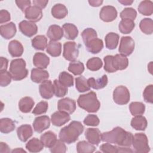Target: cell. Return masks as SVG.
I'll return each mask as SVG.
<instances>
[{"mask_svg":"<svg viewBox=\"0 0 153 153\" xmlns=\"http://www.w3.org/2000/svg\"><path fill=\"white\" fill-rule=\"evenodd\" d=\"M134 27L135 23L134 21L129 19H122L118 25V29L123 34L130 33Z\"/></svg>","mask_w":153,"mask_h":153,"instance_id":"cell-35","label":"cell"},{"mask_svg":"<svg viewBox=\"0 0 153 153\" xmlns=\"http://www.w3.org/2000/svg\"><path fill=\"white\" fill-rule=\"evenodd\" d=\"M62 29L63 30V35L68 39L74 40L78 35V28L72 23H65L62 26Z\"/></svg>","mask_w":153,"mask_h":153,"instance_id":"cell-25","label":"cell"},{"mask_svg":"<svg viewBox=\"0 0 153 153\" xmlns=\"http://www.w3.org/2000/svg\"><path fill=\"white\" fill-rule=\"evenodd\" d=\"M86 66L87 69L90 71H97L101 69L103 66V62L100 58L94 57L88 60Z\"/></svg>","mask_w":153,"mask_h":153,"instance_id":"cell-45","label":"cell"},{"mask_svg":"<svg viewBox=\"0 0 153 153\" xmlns=\"http://www.w3.org/2000/svg\"><path fill=\"white\" fill-rule=\"evenodd\" d=\"M130 99V92L126 87L119 85L114 89L113 91V100L115 103L124 105L128 103Z\"/></svg>","mask_w":153,"mask_h":153,"instance_id":"cell-6","label":"cell"},{"mask_svg":"<svg viewBox=\"0 0 153 153\" xmlns=\"http://www.w3.org/2000/svg\"><path fill=\"white\" fill-rule=\"evenodd\" d=\"M112 58H113V56L108 55L105 56L103 59V60L105 62L104 69L109 73H113L116 72V71L115 70L113 66Z\"/></svg>","mask_w":153,"mask_h":153,"instance_id":"cell-54","label":"cell"},{"mask_svg":"<svg viewBox=\"0 0 153 153\" xmlns=\"http://www.w3.org/2000/svg\"><path fill=\"white\" fill-rule=\"evenodd\" d=\"M103 1H100V0H90L88 1V3L90 5L94 7H97L101 5L103 3Z\"/></svg>","mask_w":153,"mask_h":153,"instance_id":"cell-60","label":"cell"},{"mask_svg":"<svg viewBox=\"0 0 153 153\" xmlns=\"http://www.w3.org/2000/svg\"><path fill=\"white\" fill-rule=\"evenodd\" d=\"M131 126L136 130L143 131L147 127V120L142 115L135 116L131 120Z\"/></svg>","mask_w":153,"mask_h":153,"instance_id":"cell-31","label":"cell"},{"mask_svg":"<svg viewBox=\"0 0 153 153\" xmlns=\"http://www.w3.org/2000/svg\"><path fill=\"white\" fill-rule=\"evenodd\" d=\"M46 51L52 57H58L62 53V44L57 41H50L47 45Z\"/></svg>","mask_w":153,"mask_h":153,"instance_id":"cell-34","label":"cell"},{"mask_svg":"<svg viewBox=\"0 0 153 153\" xmlns=\"http://www.w3.org/2000/svg\"><path fill=\"white\" fill-rule=\"evenodd\" d=\"M83 122L84 124L88 126H97L99 124L100 120L97 115L89 114L84 118Z\"/></svg>","mask_w":153,"mask_h":153,"instance_id":"cell-52","label":"cell"},{"mask_svg":"<svg viewBox=\"0 0 153 153\" xmlns=\"http://www.w3.org/2000/svg\"><path fill=\"white\" fill-rule=\"evenodd\" d=\"M17 134L19 139L25 142L32 136L33 129L29 124H23L17 128Z\"/></svg>","mask_w":153,"mask_h":153,"instance_id":"cell-23","label":"cell"},{"mask_svg":"<svg viewBox=\"0 0 153 153\" xmlns=\"http://www.w3.org/2000/svg\"><path fill=\"white\" fill-rule=\"evenodd\" d=\"M8 50L10 54L13 57L22 56L24 51L23 45L17 40H13L9 42Z\"/></svg>","mask_w":153,"mask_h":153,"instance_id":"cell-21","label":"cell"},{"mask_svg":"<svg viewBox=\"0 0 153 153\" xmlns=\"http://www.w3.org/2000/svg\"><path fill=\"white\" fill-rule=\"evenodd\" d=\"M19 27L20 32L27 37H32L38 32V27L35 23L23 20L19 24Z\"/></svg>","mask_w":153,"mask_h":153,"instance_id":"cell-10","label":"cell"},{"mask_svg":"<svg viewBox=\"0 0 153 153\" xmlns=\"http://www.w3.org/2000/svg\"><path fill=\"white\" fill-rule=\"evenodd\" d=\"M77 103L78 106L88 112H96L100 107L96 93L90 91L88 93L79 95Z\"/></svg>","mask_w":153,"mask_h":153,"instance_id":"cell-3","label":"cell"},{"mask_svg":"<svg viewBox=\"0 0 153 153\" xmlns=\"http://www.w3.org/2000/svg\"><path fill=\"white\" fill-rule=\"evenodd\" d=\"M26 19L29 22L35 23L39 22L42 17V11L39 8L33 5L29 7L25 12Z\"/></svg>","mask_w":153,"mask_h":153,"instance_id":"cell-15","label":"cell"},{"mask_svg":"<svg viewBox=\"0 0 153 153\" xmlns=\"http://www.w3.org/2000/svg\"><path fill=\"white\" fill-rule=\"evenodd\" d=\"M51 15L57 19H64L68 13V11L66 6L62 4H56L51 8Z\"/></svg>","mask_w":153,"mask_h":153,"instance_id":"cell-28","label":"cell"},{"mask_svg":"<svg viewBox=\"0 0 153 153\" xmlns=\"http://www.w3.org/2000/svg\"><path fill=\"white\" fill-rule=\"evenodd\" d=\"M139 12L143 16H151L153 13V3L151 1H143L138 6Z\"/></svg>","mask_w":153,"mask_h":153,"instance_id":"cell-37","label":"cell"},{"mask_svg":"<svg viewBox=\"0 0 153 153\" xmlns=\"http://www.w3.org/2000/svg\"><path fill=\"white\" fill-rule=\"evenodd\" d=\"M49 78L48 72L44 69L39 68H33L31 71L30 78L35 83H40Z\"/></svg>","mask_w":153,"mask_h":153,"instance_id":"cell-24","label":"cell"},{"mask_svg":"<svg viewBox=\"0 0 153 153\" xmlns=\"http://www.w3.org/2000/svg\"><path fill=\"white\" fill-rule=\"evenodd\" d=\"M81 36L84 44L87 43L91 39L97 38V34L96 31L94 29L90 28V27L85 29L82 31L81 33Z\"/></svg>","mask_w":153,"mask_h":153,"instance_id":"cell-46","label":"cell"},{"mask_svg":"<svg viewBox=\"0 0 153 153\" xmlns=\"http://www.w3.org/2000/svg\"><path fill=\"white\" fill-rule=\"evenodd\" d=\"M33 5L39 8L40 9H44L47 6L48 1H44V0H33Z\"/></svg>","mask_w":153,"mask_h":153,"instance_id":"cell-57","label":"cell"},{"mask_svg":"<svg viewBox=\"0 0 153 153\" xmlns=\"http://www.w3.org/2000/svg\"><path fill=\"white\" fill-rule=\"evenodd\" d=\"M32 125L34 130L39 133L49 128L50 126V120L47 115L39 116L35 118Z\"/></svg>","mask_w":153,"mask_h":153,"instance_id":"cell-13","label":"cell"},{"mask_svg":"<svg viewBox=\"0 0 153 153\" xmlns=\"http://www.w3.org/2000/svg\"><path fill=\"white\" fill-rule=\"evenodd\" d=\"M100 150L101 152L105 153H117L118 152L119 147L107 142L102 144L100 146Z\"/></svg>","mask_w":153,"mask_h":153,"instance_id":"cell-53","label":"cell"},{"mask_svg":"<svg viewBox=\"0 0 153 153\" xmlns=\"http://www.w3.org/2000/svg\"><path fill=\"white\" fill-rule=\"evenodd\" d=\"M16 128L14 121L9 118H2L0 120V131L4 134L13 131Z\"/></svg>","mask_w":153,"mask_h":153,"instance_id":"cell-30","label":"cell"},{"mask_svg":"<svg viewBox=\"0 0 153 153\" xmlns=\"http://www.w3.org/2000/svg\"><path fill=\"white\" fill-rule=\"evenodd\" d=\"M95 146L85 140H82L76 144V151L78 153H91L95 151Z\"/></svg>","mask_w":153,"mask_h":153,"instance_id":"cell-39","label":"cell"},{"mask_svg":"<svg viewBox=\"0 0 153 153\" xmlns=\"http://www.w3.org/2000/svg\"><path fill=\"white\" fill-rule=\"evenodd\" d=\"M120 16L122 19H129L134 21L136 18L137 12L133 8H126L120 13Z\"/></svg>","mask_w":153,"mask_h":153,"instance_id":"cell-47","label":"cell"},{"mask_svg":"<svg viewBox=\"0 0 153 153\" xmlns=\"http://www.w3.org/2000/svg\"><path fill=\"white\" fill-rule=\"evenodd\" d=\"M50 63V58L43 53H36L33 57V64L37 68L45 69Z\"/></svg>","mask_w":153,"mask_h":153,"instance_id":"cell-17","label":"cell"},{"mask_svg":"<svg viewBox=\"0 0 153 153\" xmlns=\"http://www.w3.org/2000/svg\"><path fill=\"white\" fill-rule=\"evenodd\" d=\"M41 96L45 99H50L54 94L53 84L51 80H45L41 82L39 87Z\"/></svg>","mask_w":153,"mask_h":153,"instance_id":"cell-12","label":"cell"},{"mask_svg":"<svg viewBox=\"0 0 153 153\" xmlns=\"http://www.w3.org/2000/svg\"><path fill=\"white\" fill-rule=\"evenodd\" d=\"M11 152H25V153L26 152V151H25L24 149H23L22 148H16L15 149L12 150Z\"/></svg>","mask_w":153,"mask_h":153,"instance_id":"cell-62","label":"cell"},{"mask_svg":"<svg viewBox=\"0 0 153 153\" xmlns=\"http://www.w3.org/2000/svg\"><path fill=\"white\" fill-rule=\"evenodd\" d=\"M59 111L72 114L76 109V102L74 100L66 97L60 99L57 103Z\"/></svg>","mask_w":153,"mask_h":153,"instance_id":"cell-11","label":"cell"},{"mask_svg":"<svg viewBox=\"0 0 153 153\" xmlns=\"http://www.w3.org/2000/svg\"><path fill=\"white\" fill-rule=\"evenodd\" d=\"M68 71L74 75H79L84 71V64L79 61L71 62L68 66Z\"/></svg>","mask_w":153,"mask_h":153,"instance_id":"cell-42","label":"cell"},{"mask_svg":"<svg viewBox=\"0 0 153 153\" xmlns=\"http://www.w3.org/2000/svg\"><path fill=\"white\" fill-rule=\"evenodd\" d=\"M112 64L115 70H124L128 65V60L126 56L121 54H117L113 56Z\"/></svg>","mask_w":153,"mask_h":153,"instance_id":"cell-19","label":"cell"},{"mask_svg":"<svg viewBox=\"0 0 153 153\" xmlns=\"http://www.w3.org/2000/svg\"><path fill=\"white\" fill-rule=\"evenodd\" d=\"M44 145L41 140L36 137H33L29 140L26 145V149L30 152H38L44 148Z\"/></svg>","mask_w":153,"mask_h":153,"instance_id":"cell-32","label":"cell"},{"mask_svg":"<svg viewBox=\"0 0 153 153\" xmlns=\"http://www.w3.org/2000/svg\"><path fill=\"white\" fill-rule=\"evenodd\" d=\"M17 29L13 22H10L0 26L1 35L5 39H10L14 37L16 33Z\"/></svg>","mask_w":153,"mask_h":153,"instance_id":"cell-18","label":"cell"},{"mask_svg":"<svg viewBox=\"0 0 153 153\" xmlns=\"http://www.w3.org/2000/svg\"><path fill=\"white\" fill-rule=\"evenodd\" d=\"M35 102L32 98L26 96L22 98L19 102V108L23 113L30 112L32 109Z\"/></svg>","mask_w":153,"mask_h":153,"instance_id":"cell-29","label":"cell"},{"mask_svg":"<svg viewBox=\"0 0 153 153\" xmlns=\"http://www.w3.org/2000/svg\"><path fill=\"white\" fill-rule=\"evenodd\" d=\"M129 110L133 116L141 115L145 112V106L142 102H133L129 105Z\"/></svg>","mask_w":153,"mask_h":153,"instance_id":"cell-38","label":"cell"},{"mask_svg":"<svg viewBox=\"0 0 153 153\" xmlns=\"http://www.w3.org/2000/svg\"><path fill=\"white\" fill-rule=\"evenodd\" d=\"M88 84L90 87L95 90L103 88L108 84V77L106 75H103L101 78L95 79L94 78H90L88 79Z\"/></svg>","mask_w":153,"mask_h":153,"instance_id":"cell-27","label":"cell"},{"mask_svg":"<svg viewBox=\"0 0 153 153\" xmlns=\"http://www.w3.org/2000/svg\"><path fill=\"white\" fill-rule=\"evenodd\" d=\"M47 35L50 41H57L62 38L63 36V29L59 25H51L47 32Z\"/></svg>","mask_w":153,"mask_h":153,"instance_id":"cell-22","label":"cell"},{"mask_svg":"<svg viewBox=\"0 0 153 153\" xmlns=\"http://www.w3.org/2000/svg\"><path fill=\"white\" fill-rule=\"evenodd\" d=\"M32 46L38 50H44L47 47V38L44 35H37L31 40Z\"/></svg>","mask_w":153,"mask_h":153,"instance_id":"cell-36","label":"cell"},{"mask_svg":"<svg viewBox=\"0 0 153 153\" xmlns=\"http://www.w3.org/2000/svg\"><path fill=\"white\" fill-rule=\"evenodd\" d=\"M0 61H1L0 72L7 71V69L8 67V60L4 57H1Z\"/></svg>","mask_w":153,"mask_h":153,"instance_id":"cell-58","label":"cell"},{"mask_svg":"<svg viewBox=\"0 0 153 153\" xmlns=\"http://www.w3.org/2000/svg\"><path fill=\"white\" fill-rule=\"evenodd\" d=\"M75 87L80 93L85 92L90 89V87L88 84V80L84 76H78L75 78Z\"/></svg>","mask_w":153,"mask_h":153,"instance_id":"cell-41","label":"cell"},{"mask_svg":"<svg viewBox=\"0 0 153 153\" xmlns=\"http://www.w3.org/2000/svg\"><path fill=\"white\" fill-rule=\"evenodd\" d=\"M53 87L54 94L57 97H62L68 93V87L62 84L57 79L54 80Z\"/></svg>","mask_w":153,"mask_h":153,"instance_id":"cell-44","label":"cell"},{"mask_svg":"<svg viewBox=\"0 0 153 153\" xmlns=\"http://www.w3.org/2000/svg\"><path fill=\"white\" fill-rule=\"evenodd\" d=\"M50 150L52 153H65L66 152L67 148L64 142L59 139L57 140L56 143L53 147L50 148Z\"/></svg>","mask_w":153,"mask_h":153,"instance_id":"cell-49","label":"cell"},{"mask_svg":"<svg viewBox=\"0 0 153 153\" xmlns=\"http://www.w3.org/2000/svg\"><path fill=\"white\" fill-rule=\"evenodd\" d=\"M105 41L106 47L108 49L114 50L118 45L119 35L118 34L114 32H109L106 35Z\"/></svg>","mask_w":153,"mask_h":153,"instance_id":"cell-33","label":"cell"},{"mask_svg":"<svg viewBox=\"0 0 153 153\" xmlns=\"http://www.w3.org/2000/svg\"><path fill=\"white\" fill-rule=\"evenodd\" d=\"M79 55V48L76 42H66L63 45V57L70 62L75 61Z\"/></svg>","mask_w":153,"mask_h":153,"instance_id":"cell-7","label":"cell"},{"mask_svg":"<svg viewBox=\"0 0 153 153\" xmlns=\"http://www.w3.org/2000/svg\"><path fill=\"white\" fill-rule=\"evenodd\" d=\"M12 76L10 72L7 71L0 72V85L1 87H6L11 83Z\"/></svg>","mask_w":153,"mask_h":153,"instance_id":"cell-50","label":"cell"},{"mask_svg":"<svg viewBox=\"0 0 153 153\" xmlns=\"http://www.w3.org/2000/svg\"><path fill=\"white\" fill-rule=\"evenodd\" d=\"M143 97L146 102L153 103V85L152 84L148 85L145 87L143 92Z\"/></svg>","mask_w":153,"mask_h":153,"instance_id":"cell-51","label":"cell"},{"mask_svg":"<svg viewBox=\"0 0 153 153\" xmlns=\"http://www.w3.org/2000/svg\"><path fill=\"white\" fill-rule=\"evenodd\" d=\"M26 65V62L23 59H16L11 62L9 72L13 80L20 81L27 76L28 71Z\"/></svg>","mask_w":153,"mask_h":153,"instance_id":"cell-4","label":"cell"},{"mask_svg":"<svg viewBox=\"0 0 153 153\" xmlns=\"http://www.w3.org/2000/svg\"><path fill=\"white\" fill-rule=\"evenodd\" d=\"M16 4L17 5V7L22 10V12L25 13V11L30 7L31 5V2L29 0H19L16 1Z\"/></svg>","mask_w":153,"mask_h":153,"instance_id":"cell-55","label":"cell"},{"mask_svg":"<svg viewBox=\"0 0 153 153\" xmlns=\"http://www.w3.org/2000/svg\"><path fill=\"white\" fill-rule=\"evenodd\" d=\"M11 16L10 13L6 10H1L0 11V23L2 24L10 20Z\"/></svg>","mask_w":153,"mask_h":153,"instance_id":"cell-56","label":"cell"},{"mask_svg":"<svg viewBox=\"0 0 153 153\" xmlns=\"http://www.w3.org/2000/svg\"><path fill=\"white\" fill-rule=\"evenodd\" d=\"M48 108V104L46 101H41L37 103L32 111V114L34 115H41L45 114Z\"/></svg>","mask_w":153,"mask_h":153,"instance_id":"cell-48","label":"cell"},{"mask_svg":"<svg viewBox=\"0 0 153 153\" xmlns=\"http://www.w3.org/2000/svg\"><path fill=\"white\" fill-rule=\"evenodd\" d=\"M131 145L133 151L137 153H147L150 151L148 137L143 133H137L133 136Z\"/></svg>","mask_w":153,"mask_h":153,"instance_id":"cell-5","label":"cell"},{"mask_svg":"<svg viewBox=\"0 0 153 153\" xmlns=\"http://www.w3.org/2000/svg\"><path fill=\"white\" fill-rule=\"evenodd\" d=\"M117 11L112 5H106L102 8L99 13L100 19L105 22H111L117 17Z\"/></svg>","mask_w":153,"mask_h":153,"instance_id":"cell-9","label":"cell"},{"mask_svg":"<svg viewBox=\"0 0 153 153\" xmlns=\"http://www.w3.org/2000/svg\"><path fill=\"white\" fill-rule=\"evenodd\" d=\"M84 44L87 50L92 54H97L100 52L103 47L102 40L98 38L91 39Z\"/></svg>","mask_w":153,"mask_h":153,"instance_id":"cell-20","label":"cell"},{"mask_svg":"<svg viewBox=\"0 0 153 153\" xmlns=\"http://www.w3.org/2000/svg\"><path fill=\"white\" fill-rule=\"evenodd\" d=\"M83 131L84 126L81 122L72 121L69 124L60 130L59 137L63 142L71 144L78 140V137L82 133Z\"/></svg>","mask_w":153,"mask_h":153,"instance_id":"cell-2","label":"cell"},{"mask_svg":"<svg viewBox=\"0 0 153 153\" xmlns=\"http://www.w3.org/2000/svg\"><path fill=\"white\" fill-rule=\"evenodd\" d=\"M59 81L62 84L66 87H70L74 85L73 76L66 71L62 72L59 74Z\"/></svg>","mask_w":153,"mask_h":153,"instance_id":"cell-43","label":"cell"},{"mask_svg":"<svg viewBox=\"0 0 153 153\" xmlns=\"http://www.w3.org/2000/svg\"><path fill=\"white\" fill-rule=\"evenodd\" d=\"M40 140L45 147L51 148L56 143L57 139V136L54 132L48 131L41 136Z\"/></svg>","mask_w":153,"mask_h":153,"instance_id":"cell-26","label":"cell"},{"mask_svg":"<svg viewBox=\"0 0 153 153\" xmlns=\"http://www.w3.org/2000/svg\"><path fill=\"white\" fill-rule=\"evenodd\" d=\"M101 134L98 128H88L85 132V137L89 143L97 146L102 140Z\"/></svg>","mask_w":153,"mask_h":153,"instance_id":"cell-16","label":"cell"},{"mask_svg":"<svg viewBox=\"0 0 153 153\" xmlns=\"http://www.w3.org/2000/svg\"><path fill=\"white\" fill-rule=\"evenodd\" d=\"M118 2L124 5H131L133 2V1L130 0H119Z\"/></svg>","mask_w":153,"mask_h":153,"instance_id":"cell-61","label":"cell"},{"mask_svg":"<svg viewBox=\"0 0 153 153\" xmlns=\"http://www.w3.org/2000/svg\"><path fill=\"white\" fill-rule=\"evenodd\" d=\"M71 120V117L69 114L58 111L53 113L51 116V121L53 126L60 127Z\"/></svg>","mask_w":153,"mask_h":153,"instance_id":"cell-14","label":"cell"},{"mask_svg":"<svg viewBox=\"0 0 153 153\" xmlns=\"http://www.w3.org/2000/svg\"><path fill=\"white\" fill-rule=\"evenodd\" d=\"M10 152V148L8 145L4 142H1L0 143V152L4 153V152Z\"/></svg>","mask_w":153,"mask_h":153,"instance_id":"cell-59","label":"cell"},{"mask_svg":"<svg viewBox=\"0 0 153 153\" xmlns=\"http://www.w3.org/2000/svg\"><path fill=\"white\" fill-rule=\"evenodd\" d=\"M139 27L141 31L146 35H151L153 32V22L150 18H145L142 19L139 24Z\"/></svg>","mask_w":153,"mask_h":153,"instance_id":"cell-40","label":"cell"},{"mask_svg":"<svg viewBox=\"0 0 153 153\" xmlns=\"http://www.w3.org/2000/svg\"><path fill=\"white\" fill-rule=\"evenodd\" d=\"M133 135L131 132L124 130L120 127H116L111 131L101 134V140L119 146L130 147L131 145Z\"/></svg>","mask_w":153,"mask_h":153,"instance_id":"cell-1","label":"cell"},{"mask_svg":"<svg viewBox=\"0 0 153 153\" xmlns=\"http://www.w3.org/2000/svg\"><path fill=\"white\" fill-rule=\"evenodd\" d=\"M134 41L131 36H123L121 38L118 51L125 56H130L134 49Z\"/></svg>","mask_w":153,"mask_h":153,"instance_id":"cell-8","label":"cell"}]
</instances>
